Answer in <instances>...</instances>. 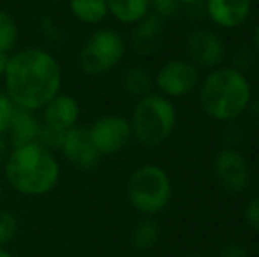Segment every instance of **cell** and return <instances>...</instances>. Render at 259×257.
<instances>
[{
  "label": "cell",
  "mask_w": 259,
  "mask_h": 257,
  "mask_svg": "<svg viewBox=\"0 0 259 257\" xmlns=\"http://www.w3.org/2000/svg\"><path fill=\"white\" fill-rule=\"evenodd\" d=\"M129 204L141 217H155L169 206L173 197V182L159 164L138 166L125 183Z\"/></svg>",
  "instance_id": "5b68a950"
},
{
  "label": "cell",
  "mask_w": 259,
  "mask_h": 257,
  "mask_svg": "<svg viewBox=\"0 0 259 257\" xmlns=\"http://www.w3.org/2000/svg\"><path fill=\"white\" fill-rule=\"evenodd\" d=\"M9 150H11V146H9V143H7L6 136H0V164H4Z\"/></svg>",
  "instance_id": "83f0119b"
},
{
  "label": "cell",
  "mask_w": 259,
  "mask_h": 257,
  "mask_svg": "<svg viewBox=\"0 0 259 257\" xmlns=\"http://www.w3.org/2000/svg\"><path fill=\"white\" fill-rule=\"evenodd\" d=\"M250 46H252L254 52H256L259 57V20H257V23L254 25L252 34H250Z\"/></svg>",
  "instance_id": "4316f807"
},
{
  "label": "cell",
  "mask_w": 259,
  "mask_h": 257,
  "mask_svg": "<svg viewBox=\"0 0 259 257\" xmlns=\"http://www.w3.org/2000/svg\"><path fill=\"white\" fill-rule=\"evenodd\" d=\"M13 102L9 100L7 93L4 92V88H0V136H6L7 125H9L11 115H13Z\"/></svg>",
  "instance_id": "d4e9b609"
},
{
  "label": "cell",
  "mask_w": 259,
  "mask_h": 257,
  "mask_svg": "<svg viewBox=\"0 0 259 257\" xmlns=\"http://www.w3.org/2000/svg\"><path fill=\"white\" fill-rule=\"evenodd\" d=\"M18 219L11 210L0 208V247H6L13 243L18 234Z\"/></svg>",
  "instance_id": "7402d4cb"
},
{
  "label": "cell",
  "mask_w": 259,
  "mask_h": 257,
  "mask_svg": "<svg viewBox=\"0 0 259 257\" xmlns=\"http://www.w3.org/2000/svg\"><path fill=\"white\" fill-rule=\"evenodd\" d=\"M182 7H196L199 4H203V0H178Z\"/></svg>",
  "instance_id": "4dcf8cb0"
},
{
  "label": "cell",
  "mask_w": 259,
  "mask_h": 257,
  "mask_svg": "<svg viewBox=\"0 0 259 257\" xmlns=\"http://www.w3.org/2000/svg\"><path fill=\"white\" fill-rule=\"evenodd\" d=\"M213 175L228 194H242L249 189L250 166L238 148H222L213 157Z\"/></svg>",
  "instance_id": "9c48e42d"
},
{
  "label": "cell",
  "mask_w": 259,
  "mask_h": 257,
  "mask_svg": "<svg viewBox=\"0 0 259 257\" xmlns=\"http://www.w3.org/2000/svg\"><path fill=\"white\" fill-rule=\"evenodd\" d=\"M42 122L34 111L21 110V108H14L13 115H11L9 125L6 130V139L9 146H21V144L35 143L41 134Z\"/></svg>",
  "instance_id": "9a60e30c"
},
{
  "label": "cell",
  "mask_w": 259,
  "mask_h": 257,
  "mask_svg": "<svg viewBox=\"0 0 259 257\" xmlns=\"http://www.w3.org/2000/svg\"><path fill=\"white\" fill-rule=\"evenodd\" d=\"M122 88L127 95L138 100L154 92V76L143 65H134L123 72Z\"/></svg>",
  "instance_id": "d6986e66"
},
{
  "label": "cell",
  "mask_w": 259,
  "mask_h": 257,
  "mask_svg": "<svg viewBox=\"0 0 259 257\" xmlns=\"http://www.w3.org/2000/svg\"><path fill=\"white\" fill-rule=\"evenodd\" d=\"M201 71L187 59H173L162 64L154 74L157 93L167 99H182L198 90Z\"/></svg>",
  "instance_id": "52a82bcc"
},
{
  "label": "cell",
  "mask_w": 259,
  "mask_h": 257,
  "mask_svg": "<svg viewBox=\"0 0 259 257\" xmlns=\"http://www.w3.org/2000/svg\"><path fill=\"white\" fill-rule=\"evenodd\" d=\"M7 185L21 195L39 197L50 194L60 182V162L55 151L41 143L13 146L4 161Z\"/></svg>",
  "instance_id": "3957f363"
},
{
  "label": "cell",
  "mask_w": 259,
  "mask_h": 257,
  "mask_svg": "<svg viewBox=\"0 0 259 257\" xmlns=\"http://www.w3.org/2000/svg\"><path fill=\"white\" fill-rule=\"evenodd\" d=\"M48 2H67V0H48Z\"/></svg>",
  "instance_id": "d590c367"
},
{
  "label": "cell",
  "mask_w": 259,
  "mask_h": 257,
  "mask_svg": "<svg viewBox=\"0 0 259 257\" xmlns=\"http://www.w3.org/2000/svg\"><path fill=\"white\" fill-rule=\"evenodd\" d=\"M18 41H20V27L16 18L9 11L0 9V52L11 55L16 49Z\"/></svg>",
  "instance_id": "ffe728a7"
},
{
  "label": "cell",
  "mask_w": 259,
  "mask_h": 257,
  "mask_svg": "<svg viewBox=\"0 0 259 257\" xmlns=\"http://www.w3.org/2000/svg\"><path fill=\"white\" fill-rule=\"evenodd\" d=\"M256 76H257V81H259V62L256 65Z\"/></svg>",
  "instance_id": "e575fe53"
},
{
  "label": "cell",
  "mask_w": 259,
  "mask_h": 257,
  "mask_svg": "<svg viewBox=\"0 0 259 257\" xmlns=\"http://www.w3.org/2000/svg\"><path fill=\"white\" fill-rule=\"evenodd\" d=\"M203 11L213 27L235 30L249 21L252 0H203Z\"/></svg>",
  "instance_id": "7c38bea8"
},
{
  "label": "cell",
  "mask_w": 259,
  "mask_h": 257,
  "mask_svg": "<svg viewBox=\"0 0 259 257\" xmlns=\"http://www.w3.org/2000/svg\"><path fill=\"white\" fill-rule=\"evenodd\" d=\"M257 62H259L257 53L254 52L252 46L247 44V42H243L242 46H238V48H236L235 52H233L231 67L238 69V71L243 72V74H247L249 71L256 69Z\"/></svg>",
  "instance_id": "44dd1931"
},
{
  "label": "cell",
  "mask_w": 259,
  "mask_h": 257,
  "mask_svg": "<svg viewBox=\"0 0 259 257\" xmlns=\"http://www.w3.org/2000/svg\"><path fill=\"white\" fill-rule=\"evenodd\" d=\"M184 7L180 6L178 0H150V11L157 16H160L164 21L177 18L182 13Z\"/></svg>",
  "instance_id": "603a6c76"
},
{
  "label": "cell",
  "mask_w": 259,
  "mask_h": 257,
  "mask_svg": "<svg viewBox=\"0 0 259 257\" xmlns=\"http://www.w3.org/2000/svg\"><path fill=\"white\" fill-rule=\"evenodd\" d=\"M58 151L79 171H94L103 159L90 139L89 127H83V125H76L64 134Z\"/></svg>",
  "instance_id": "8fae6325"
},
{
  "label": "cell",
  "mask_w": 259,
  "mask_h": 257,
  "mask_svg": "<svg viewBox=\"0 0 259 257\" xmlns=\"http://www.w3.org/2000/svg\"><path fill=\"white\" fill-rule=\"evenodd\" d=\"M177 122L175 102L157 92L138 99L129 118L133 139L145 148H157L166 143L175 132Z\"/></svg>",
  "instance_id": "277c9868"
},
{
  "label": "cell",
  "mask_w": 259,
  "mask_h": 257,
  "mask_svg": "<svg viewBox=\"0 0 259 257\" xmlns=\"http://www.w3.org/2000/svg\"><path fill=\"white\" fill-rule=\"evenodd\" d=\"M0 257H13V254L6 247H0Z\"/></svg>",
  "instance_id": "1f68e13d"
},
{
  "label": "cell",
  "mask_w": 259,
  "mask_h": 257,
  "mask_svg": "<svg viewBox=\"0 0 259 257\" xmlns=\"http://www.w3.org/2000/svg\"><path fill=\"white\" fill-rule=\"evenodd\" d=\"M7 60H9V55H7V53H2V52H0V78H2L4 72H6Z\"/></svg>",
  "instance_id": "f1b7e54d"
},
{
  "label": "cell",
  "mask_w": 259,
  "mask_h": 257,
  "mask_svg": "<svg viewBox=\"0 0 259 257\" xmlns=\"http://www.w3.org/2000/svg\"><path fill=\"white\" fill-rule=\"evenodd\" d=\"M219 257H250L249 250H247V247H243L242 243H228L224 248L221 250V254Z\"/></svg>",
  "instance_id": "484cf974"
},
{
  "label": "cell",
  "mask_w": 259,
  "mask_h": 257,
  "mask_svg": "<svg viewBox=\"0 0 259 257\" xmlns=\"http://www.w3.org/2000/svg\"><path fill=\"white\" fill-rule=\"evenodd\" d=\"M250 110H252V117H254V122L259 127V99L256 100L254 104H250Z\"/></svg>",
  "instance_id": "f546056e"
},
{
  "label": "cell",
  "mask_w": 259,
  "mask_h": 257,
  "mask_svg": "<svg viewBox=\"0 0 259 257\" xmlns=\"http://www.w3.org/2000/svg\"><path fill=\"white\" fill-rule=\"evenodd\" d=\"M196 92L201 111L219 124L236 122L252 104V85L249 76L231 65H219L206 71Z\"/></svg>",
  "instance_id": "7a4b0ae2"
},
{
  "label": "cell",
  "mask_w": 259,
  "mask_h": 257,
  "mask_svg": "<svg viewBox=\"0 0 259 257\" xmlns=\"http://www.w3.org/2000/svg\"><path fill=\"white\" fill-rule=\"evenodd\" d=\"M39 113H41V122L45 127L58 130V132H67L69 129L79 125L81 108L76 97L60 92Z\"/></svg>",
  "instance_id": "4fadbf2b"
},
{
  "label": "cell",
  "mask_w": 259,
  "mask_h": 257,
  "mask_svg": "<svg viewBox=\"0 0 259 257\" xmlns=\"http://www.w3.org/2000/svg\"><path fill=\"white\" fill-rule=\"evenodd\" d=\"M89 134L101 157H108V155H115L125 150L133 141L129 118L122 117V115L99 117L89 127Z\"/></svg>",
  "instance_id": "30bf717a"
},
{
  "label": "cell",
  "mask_w": 259,
  "mask_h": 257,
  "mask_svg": "<svg viewBox=\"0 0 259 257\" xmlns=\"http://www.w3.org/2000/svg\"><path fill=\"white\" fill-rule=\"evenodd\" d=\"M2 79L4 92L14 108L39 113L62 92L64 72L53 53L30 46L11 53Z\"/></svg>",
  "instance_id": "6da1fadb"
},
{
  "label": "cell",
  "mask_w": 259,
  "mask_h": 257,
  "mask_svg": "<svg viewBox=\"0 0 259 257\" xmlns=\"http://www.w3.org/2000/svg\"><path fill=\"white\" fill-rule=\"evenodd\" d=\"M127 42L118 30L97 27L85 39L78 53V65L87 76L99 78L111 72L125 57Z\"/></svg>",
  "instance_id": "8992f818"
},
{
  "label": "cell",
  "mask_w": 259,
  "mask_h": 257,
  "mask_svg": "<svg viewBox=\"0 0 259 257\" xmlns=\"http://www.w3.org/2000/svg\"><path fill=\"white\" fill-rule=\"evenodd\" d=\"M159 240H160V224L155 220V217H141L134 224L129 236L133 248H136L140 252L152 250L154 247H157Z\"/></svg>",
  "instance_id": "ac0fdd59"
},
{
  "label": "cell",
  "mask_w": 259,
  "mask_h": 257,
  "mask_svg": "<svg viewBox=\"0 0 259 257\" xmlns=\"http://www.w3.org/2000/svg\"><path fill=\"white\" fill-rule=\"evenodd\" d=\"M164 37V20L154 13H148L141 21L133 25L131 46L141 57L154 55Z\"/></svg>",
  "instance_id": "5bb4252c"
},
{
  "label": "cell",
  "mask_w": 259,
  "mask_h": 257,
  "mask_svg": "<svg viewBox=\"0 0 259 257\" xmlns=\"http://www.w3.org/2000/svg\"><path fill=\"white\" fill-rule=\"evenodd\" d=\"M185 55L199 71H211L224 65L228 49L219 32L208 27H198L189 32L185 39Z\"/></svg>",
  "instance_id": "ba28073f"
},
{
  "label": "cell",
  "mask_w": 259,
  "mask_h": 257,
  "mask_svg": "<svg viewBox=\"0 0 259 257\" xmlns=\"http://www.w3.org/2000/svg\"><path fill=\"white\" fill-rule=\"evenodd\" d=\"M184 257H208V255H203V254H187Z\"/></svg>",
  "instance_id": "d6a6232c"
},
{
  "label": "cell",
  "mask_w": 259,
  "mask_h": 257,
  "mask_svg": "<svg viewBox=\"0 0 259 257\" xmlns=\"http://www.w3.org/2000/svg\"><path fill=\"white\" fill-rule=\"evenodd\" d=\"M2 195H4V187H2V180H0V202H2Z\"/></svg>",
  "instance_id": "836d02e7"
},
{
  "label": "cell",
  "mask_w": 259,
  "mask_h": 257,
  "mask_svg": "<svg viewBox=\"0 0 259 257\" xmlns=\"http://www.w3.org/2000/svg\"><path fill=\"white\" fill-rule=\"evenodd\" d=\"M108 13L122 25H136L150 11V0H106Z\"/></svg>",
  "instance_id": "2e32d148"
},
{
  "label": "cell",
  "mask_w": 259,
  "mask_h": 257,
  "mask_svg": "<svg viewBox=\"0 0 259 257\" xmlns=\"http://www.w3.org/2000/svg\"><path fill=\"white\" fill-rule=\"evenodd\" d=\"M243 219L245 222L252 227L254 231L259 233V195H254L243 206Z\"/></svg>",
  "instance_id": "cb8c5ba5"
},
{
  "label": "cell",
  "mask_w": 259,
  "mask_h": 257,
  "mask_svg": "<svg viewBox=\"0 0 259 257\" xmlns=\"http://www.w3.org/2000/svg\"><path fill=\"white\" fill-rule=\"evenodd\" d=\"M72 18L83 25L97 27L109 16L106 0H67Z\"/></svg>",
  "instance_id": "e0dca14e"
}]
</instances>
